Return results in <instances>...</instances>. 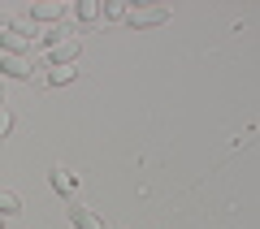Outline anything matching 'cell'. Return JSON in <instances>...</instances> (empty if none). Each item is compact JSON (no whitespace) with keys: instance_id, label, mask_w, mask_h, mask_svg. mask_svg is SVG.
Listing matches in <instances>:
<instances>
[{"instance_id":"obj_14","label":"cell","mask_w":260,"mask_h":229,"mask_svg":"<svg viewBox=\"0 0 260 229\" xmlns=\"http://www.w3.org/2000/svg\"><path fill=\"white\" fill-rule=\"evenodd\" d=\"M0 229H5V220H0Z\"/></svg>"},{"instance_id":"obj_4","label":"cell","mask_w":260,"mask_h":229,"mask_svg":"<svg viewBox=\"0 0 260 229\" xmlns=\"http://www.w3.org/2000/svg\"><path fill=\"white\" fill-rule=\"evenodd\" d=\"M0 73H5V78H18V83H30V78H35L30 61H22V56H0Z\"/></svg>"},{"instance_id":"obj_10","label":"cell","mask_w":260,"mask_h":229,"mask_svg":"<svg viewBox=\"0 0 260 229\" xmlns=\"http://www.w3.org/2000/svg\"><path fill=\"white\" fill-rule=\"evenodd\" d=\"M74 18L78 22H95V18H100V5H95V0H78V5H74Z\"/></svg>"},{"instance_id":"obj_11","label":"cell","mask_w":260,"mask_h":229,"mask_svg":"<svg viewBox=\"0 0 260 229\" xmlns=\"http://www.w3.org/2000/svg\"><path fill=\"white\" fill-rule=\"evenodd\" d=\"M126 13H130V5H121V0H109V5L100 9V18H104V22H121Z\"/></svg>"},{"instance_id":"obj_3","label":"cell","mask_w":260,"mask_h":229,"mask_svg":"<svg viewBox=\"0 0 260 229\" xmlns=\"http://www.w3.org/2000/svg\"><path fill=\"white\" fill-rule=\"evenodd\" d=\"M35 52V39H26L18 26H0V56H26Z\"/></svg>"},{"instance_id":"obj_1","label":"cell","mask_w":260,"mask_h":229,"mask_svg":"<svg viewBox=\"0 0 260 229\" xmlns=\"http://www.w3.org/2000/svg\"><path fill=\"white\" fill-rule=\"evenodd\" d=\"M78 52H83V39L70 35L65 44H56L48 56H35V61H30V69L39 73V69H56V65H74V61H78Z\"/></svg>"},{"instance_id":"obj_12","label":"cell","mask_w":260,"mask_h":229,"mask_svg":"<svg viewBox=\"0 0 260 229\" xmlns=\"http://www.w3.org/2000/svg\"><path fill=\"white\" fill-rule=\"evenodd\" d=\"M9 130H13V117H9V112H0V138L9 134Z\"/></svg>"},{"instance_id":"obj_13","label":"cell","mask_w":260,"mask_h":229,"mask_svg":"<svg viewBox=\"0 0 260 229\" xmlns=\"http://www.w3.org/2000/svg\"><path fill=\"white\" fill-rule=\"evenodd\" d=\"M0 112H5V83H0Z\"/></svg>"},{"instance_id":"obj_7","label":"cell","mask_w":260,"mask_h":229,"mask_svg":"<svg viewBox=\"0 0 260 229\" xmlns=\"http://www.w3.org/2000/svg\"><path fill=\"white\" fill-rule=\"evenodd\" d=\"M52 190L61 195V199H74V190H78V182L70 173H65V169H52Z\"/></svg>"},{"instance_id":"obj_2","label":"cell","mask_w":260,"mask_h":229,"mask_svg":"<svg viewBox=\"0 0 260 229\" xmlns=\"http://www.w3.org/2000/svg\"><path fill=\"white\" fill-rule=\"evenodd\" d=\"M126 22H130L135 30H143V26H165V22H169V5H130Z\"/></svg>"},{"instance_id":"obj_8","label":"cell","mask_w":260,"mask_h":229,"mask_svg":"<svg viewBox=\"0 0 260 229\" xmlns=\"http://www.w3.org/2000/svg\"><path fill=\"white\" fill-rule=\"evenodd\" d=\"M22 212V199L13 190H0V220H9V216H18Z\"/></svg>"},{"instance_id":"obj_9","label":"cell","mask_w":260,"mask_h":229,"mask_svg":"<svg viewBox=\"0 0 260 229\" xmlns=\"http://www.w3.org/2000/svg\"><path fill=\"white\" fill-rule=\"evenodd\" d=\"M74 78H78L74 65H56V69L48 73V87H65V83H74Z\"/></svg>"},{"instance_id":"obj_5","label":"cell","mask_w":260,"mask_h":229,"mask_svg":"<svg viewBox=\"0 0 260 229\" xmlns=\"http://www.w3.org/2000/svg\"><path fill=\"white\" fill-rule=\"evenodd\" d=\"M70 220H74V229H104V220L83 203H70Z\"/></svg>"},{"instance_id":"obj_6","label":"cell","mask_w":260,"mask_h":229,"mask_svg":"<svg viewBox=\"0 0 260 229\" xmlns=\"http://www.w3.org/2000/svg\"><path fill=\"white\" fill-rule=\"evenodd\" d=\"M65 13H70V5H56V0H44V5H35V9H30V18H35V22H61Z\"/></svg>"}]
</instances>
